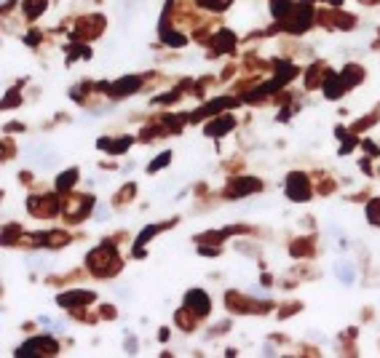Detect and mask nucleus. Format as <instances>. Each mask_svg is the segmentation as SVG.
<instances>
[{
	"label": "nucleus",
	"mask_w": 380,
	"mask_h": 358,
	"mask_svg": "<svg viewBox=\"0 0 380 358\" xmlns=\"http://www.w3.org/2000/svg\"><path fill=\"white\" fill-rule=\"evenodd\" d=\"M201 6H206V8H212V11H220V8H225V6L230 3V0H198Z\"/></svg>",
	"instance_id": "9"
},
{
	"label": "nucleus",
	"mask_w": 380,
	"mask_h": 358,
	"mask_svg": "<svg viewBox=\"0 0 380 358\" xmlns=\"http://www.w3.org/2000/svg\"><path fill=\"white\" fill-rule=\"evenodd\" d=\"M75 176H78V171H67V174H62V176H59V184H57V188H59V190L70 188V184L75 182Z\"/></svg>",
	"instance_id": "8"
},
{
	"label": "nucleus",
	"mask_w": 380,
	"mask_h": 358,
	"mask_svg": "<svg viewBox=\"0 0 380 358\" xmlns=\"http://www.w3.org/2000/svg\"><path fill=\"white\" fill-rule=\"evenodd\" d=\"M367 214H369V220L375 222V224H380V200H375V204H369Z\"/></svg>",
	"instance_id": "10"
},
{
	"label": "nucleus",
	"mask_w": 380,
	"mask_h": 358,
	"mask_svg": "<svg viewBox=\"0 0 380 358\" xmlns=\"http://www.w3.org/2000/svg\"><path fill=\"white\" fill-rule=\"evenodd\" d=\"M27 16H38V14L43 11V6H46V0H27Z\"/></svg>",
	"instance_id": "7"
},
{
	"label": "nucleus",
	"mask_w": 380,
	"mask_h": 358,
	"mask_svg": "<svg viewBox=\"0 0 380 358\" xmlns=\"http://www.w3.org/2000/svg\"><path fill=\"white\" fill-rule=\"evenodd\" d=\"M230 126H233V120H230V118H225V120L220 118V120H214L212 126L206 128V134H209V136H217V134H222V131H228Z\"/></svg>",
	"instance_id": "6"
},
{
	"label": "nucleus",
	"mask_w": 380,
	"mask_h": 358,
	"mask_svg": "<svg viewBox=\"0 0 380 358\" xmlns=\"http://www.w3.org/2000/svg\"><path fill=\"white\" fill-rule=\"evenodd\" d=\"M137 86H139L137 78H123L121 83H115V86H113V94H115V96H126L131 88H137Z\"/></svg>",
	"instance_id": "4"
},
{
	"label": "nucleus",
	"mask_w": 380,
	"mask_h": 358,
	"mask_svg": "<svg viewBox=\"0 0 380 358\" xmlns=\"http://www.w3.org/2000/svg\"><path fill=\"white\" fill-rule=\"evenodd\" d=\"M286 196L292 200H305L308 198V179L302 174H292L286 179Z\"/></svg>",
	"instance_id": "1"
},
{
	"label": "nucleus",
	"mask_w": 380,
	"mask_h": 358,
	"mask_svg": "<svg viewBox=\"0 0 380 358\" xmlns=\"http://www.w3.org/2000/svg\"><path fill=\"white\" fill-rule=\"evenodd\" d=\"M91 300V294H81V292H75V294H62L59 302L62 305H81V302H89Z\"/></svg>",
	"instance_id": "5"
},
{
	"label": "nucleus",
	"mask_w": 380,
	"mask_h": 358,
	"mask_svg": "<svg viewBox=\"0 0 380 358\" xmlns=\"http://www.w3.org/2000/svg\"><path fill=\"white\" fill-rule=\"evenodd\" d=\"M27 353H57V342L49 340V337L33 340V342H27V345L19 350V356H27Z\"/></svg>",
	"instance_id": "3"
},
{
	"label": "nucleus",
	"mask_w": 380,
	"mask_h": 358,
	"mask_svg": "<svg viewBox=\"0 0 380 358\" xmlns=\"http://www.w3.org/2000/svg\"><path fill=\"white\" fill-rule=\"evenodd\" d=\"M185 308L193 310L196 316H206V313H209V297H206L204 292L196 289V292L188 294V300H185Z\"/></svg>",
	"instance_id": "2"
}]
</instances>
